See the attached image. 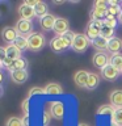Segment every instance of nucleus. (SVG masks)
<instances>
[{
	"label": "nucleus",
	"instance_id": "f257e3e1",
	"mask_svg": "<svg viewBox=\"0 0 122 126\" xmlns=\"http://www.w3.org/2000/svg\"><path fill=\"white\" fill-rule=\"evenodd\" d=\"M28 43H29V50L30 51H41L46 45V38L42 33H35L33 32L31 34L28 35Z\"/></svg>",
	"mask_w": 122,
	"mask_h": 126
},
{
	"label": "nucleus",
	"instance_id": "f03ea898",
	"mask_svg": "<svg viewBox=\"0 0 122 126\" xmlns=\"http://www.w3.org/2000/svg\"><path fill=\"white\" fill-rule=\"evenodd\" d=\"M89 45H92V41H91L85 34L79 33V34H76V37H75L71 49H72L75 53L81 54V53H84V51H87V49L89 47Z\"/></svg>",
	"mask_w": 122,
	"mask_h": 126
},
{
	"label": "nucleus",
	"instance_id": "7ed1b4c3",
	"mask_svg": "<svg viewBox=\"0 0 122 126\" xmlns=\"http://www.w3.org/2000/svg\"><path fill=\"white\" fill-rule=\"evenodd\" d=\"M50 47L54 53L61 54L63 51H66L68 47H71V43L67 41V39L63 37V35H57L50 41Z\"/></svg>",
	"mask_w": 122,
	"mask_h": 126
},
{
	"label": "nucleus",
	"instance_id": "20e7f679",
	"mask_svg": "<svg viewBox=\"0 0 122 126\" xmlns=\"http://www.w3.org/2000/svg\"><path fill=\"white\" fill-rule=\"evenodd\" d=\"M101 26H102V22L96 21V20H91L85 26V33L84 34L91 39V41H93L94 38H97L101 35Z\"/></svg>",
	"mask_w": 122,
	"mask_h": 126
},
{
	"label": "nucleus",
	"instance_id": "39448f33",
	"mask_svg": "<svg viewBox=\"0 0 122 126\" xmlns=\"http://www.w3.org/2000/svg\"><path fill=\"white\" fill-rule=\"evenodd\" d=\"M15 29L16 32L18 33V35H22V37H28L29 34L33 33V22L30 20H24V18H20L15 25Z\"/></svg>",
	"mask_w": 122,
	"mask_h": 126
},
{
	"label": "nucleus",
	"instance_id": "423d86ee",
	"mask_svg": "<svg viewBox=\"0 0 122 126\" xmlns=\"http://www.w3.org/2000/svg\"><path fill=\"white\" fill-rule=\"evenodd\" d=\"M50 114L51 117L55 118V120H62L64 117V113H66V109H64V105L63 102L61 101H51L50 102Z\"/></svg>",
	"mask_w": 122,
	"mask_h": 126
},
{
	"label": "nucleus",
	"instance_id": "0eeeda50",
	"mask_svg": "<svg viewBox=\"0 0 122 126\" xmlns=\"http://www.w3.org/2000/svg\"><path fill=\"white\" fill-rule=\"evenodd\" d=\"M120 71H118L114 66H112L109 63L108 66H105L104 68H101V72L100 75L102 78L105 79V80H108V81H114V80H117L118 76H120Z\"/></svg>",
	"mask_w": 122,
	"mask_h": 126
},
{
	"label": "nucleus",
	"instance_id": "6e6552de",
	"mask_svg": "<svg viewBox=\"0 0 122 126\" xmlns=\"http://www.w3.org/2000/svg\"><path fill=\"white\" fill-rule=\"evenodd\" d=\"M17 37H18V33L16 32L15 28H12V26H5L1 30V39L5 43H8V45L15 43V41L17 39Z\"/></svg>",
	"mask_w": 122,
	"mask_h": 126
},
{
	"label": "nucleus",
	"instance_id": "1a4fd4ad",
	"mask_svg": "<svg viewBox=\"0 0 122 126\" xmlns=\"http://www.w3.org/2000/svg\"><path fill=\"white\" fill-rule=\"evenodd\" d=\"M68 30H70L68 20L64 17H57V21H55V25H54V33L57 35H63Z\"/></svg>",
	"mask_w": 122,
	"mask_h": 126
},
{
	"label": "nucleus",
	"instance_id": "9d476101",
	"mask_svg": "<svg viewBox=\"0 0 122 126\" xmlns=\"http://www.w3.org/2000/svg\"><path fill=\"white\" fill-rule=\"evenodd\" d=\"M92 61H93V64L101 70L110 63V58L108 57V54L104 53V51H98V53H96L93 55Z\"/></svg>",
	"mask_w": 122,
	"mask_h": 126
},
{
	"label": "nucleus",
	"instance_id": "9b49d317",
	"mask_svg": "<svg viewBox=\"0 0 122 126\" xmlns=\"http://www.w3.org/2000/svg\"><path fill=\"white\" fill-rule=\"evenodd\" d=\"M55 21H57V17L54 15H46L45 17H42L39 20V26L42 28L43 32H50V30H54V25H55Z\"/></svg>",
	"mask_w": 122,
	"mask_h": 126
},
{
	"label": "nucleus",
	"instance_id": "f8f14e48",
	"mask_svg": "<svg viewBox=\"0 0 122 126\" xmlns=\"http://www.w3.org/2000/svg\"><path fill=\"white\" fill-rule=\"evenodd\" d=\"M88 76H89V72L85 70H79L76 71V74L74 75V81L75 84L81 87V88H85L87 87V83H88Z\"/></svg>",
	"mask_w": 122,
	"mask_h": 126
},
{
	"label": "nucleus",
	"instance_id": "ddd939ff",
	"mask_svg": "<svg viewBox=\"0 0 122 126\" xmlns=\"http://www.w3.org/2000/svg\"><path fill=\"white\" fill-rule=\"evenodd\" d=\"M18 15L21 16V18L24 20H33L35 17V11L34 8H31L29 5H26L25 3H22L21 5L18 7Z\"/></svg>",
	"mask_w": 122,
	"mask_h": 126
},
{
	"label": "nucleus",
	"instance_id": "4468645a",
	"mask_svg": "<svg viewBox=\"0 0 122 126\" xmlns=\"http://www.w3.org/2000/svg\"><path fill=\"white\" fill-rule=\"evenodd\" d=\"M121 50H122V39L118 38V37L110 38L109 42H108V51L109 53L116 55V54H120Z\"/></svg>",
	"mask_w": 122,
	"mask_h": 126
},
{
	"label": "nucleus",
	"instance_id": "2eb2a0df",
	"mask_svg": "<svg viewBox=\"0 0 122 126\" xmlns=\"http://www.w3.org/2000/svg\"><path fill=\"white\" fill-rule=\"evenodd\" d=\"M28 78H29V74H28V70H20V71H13L11 72V79L12 81L16 83V84H24Z\"/></svg>",
	"mask_w": 122,
	"mask_h": 126
},
{
	"label": "nucleus",
	"instance_id": "dca6fc26",
	"mask_svg": "<svg viewBox=\"0 0 122 126\" xmlns=\"http://www.w3.org/2000/svg\"><path fill=\"white\" fill-rule=\"evenodd\" d=\"M109 101L116 109L122 108V89H114L109 94Z\"/></svg>",
	"mask_w": 122,
	"mask_h": 126
},
{
	"label": "nucleus",
	"instance_id": "f3484780",
	"mask_svg": "<svg viewBox=\"0 0 122 126\" xmlns=\"http://www.w3.org/2000/svg\"><path fill=\"white\" fill-rule=\"evenodd\" d=\"M26 68H28V61L24 57H21V58H18V59L12 61L11 66L8 67V71H9V72H13V71L26 70Z\"/></svg>",
	"mask_w": 122,
	"mask_h": 126
},
{
	"label": "nucleus",
	"instance_id": "a211bd4d",
	"mask_svg": "<svg viewBox=\"0 0 122 126\" xmlns=\"http://www.w3.org/2000/svg\"><path fill=\"white\" fill-rule=\"evenodd\" d=\"M45 89V93L46 94H62L63 93V88L59 83H55V81H51V83H47V84L43 87Z\"/></svg>",
	"mask_w": 122,
	"mask_h": 126
},
{
	"label": "nucleus",
	"instance_id": "6ab92c4d",
	"mask_svg": "<svg viewBox=\"0 0 122 126\" xmlns=\"http://www.w3.org/2000/svg\"><path fill=\"white\" fill-rule=\"evenodd\" d=\"M106 15H108L106 8H93L92 13H91V20H96V21L102 22L106 18Z\"/></svg>",
	"mask_w": 122,
	"mask_h": 126
},
{
	"label": "nucleus",
	"instance_id": "aec40b11",
	"mask_svg": "<svg viewBox=\"0 0 122 126\" xmlns=\"http://www.w3.org/2000/svg\"><path fill=\"white\" fill-rule=\"evenodd\" d=\"M21 53L22 51L18 49V47H16L13 43L12 45H8L5 47V54H7V57L11 59V61H15V59H18V58H21Z\"/></svg>",
	"mask_w": 122,
	"mask_h": 126
},
{
	"label": "nucleus",
	"instance_id": "412c9836",
	"mask_svg": "<svg viewBox=\"0 0 122 126\" xmlns=\"http://www.w3.org/2000/svg\"><path fill=\"white\" fill-rule=\"evenodd\" d=\"M98 85H100V75L96 74V72H89L88 83H87L85 88L89 89V91H93V89H96Z\"/></svg>",
	"mask_w": 122,
	"mask_h": 126
},
{
	"label": "nucleus",
	"instance_id": "4be33fe9",
	"mask_svg": "<svg viewBox=\"0 0 122 126\" xmlns=\"http://www.w3.org/2000/svg\"><path fill=\"white\" fill-rule=\"evenodd\" d=\"M108 42H109V39H106L105 37L100 35V37L94 38L92 41V46L94 47V49L100 50V51H104V50L108 51Z\"/></svg>",
	"mask_w": 122,
	"mask_h": 126
},
{
	"label": "nucleus",
	"instance_id": "5701e85b",
	"mask_svg": "<svg viewBox=\"0 0 122 126\" xmlns=\"http://www.w3.org/2000/svg\"><path fill=\"white\" fill-rule=\"evenodd\" d=\"M34 11H35V16L39 17V20L45 17L46 15H49V7H47L45 1H38V4L34 7Z\"/></svg>",
	"mask_w": 122,
	"mask_h": 126
},
{
	"label": "nucleus",
	"instance_id": "b1692460",
	"mask_svg": "<svg viewBox=\"0 0 122 126\" xmlns=\"http://www.w3.org/2000/svg\"><path fill=\"white\" fill-rule=\"evenodd\" d=\"M114 110H116V108H114L112 104H104V105L98 106L96 113L98 116H113Z\"/></svg>",
	"mask_w": 122,
	"mask_h": 126
},
{
	"label": "nucleus",
	"instance_id": "393cba45",
	"mask_svg": "<svg viewBox=\"0 0 122 126\" xmlns=\"http://www.w3.org/2000/svg\"><path fill=\"white\" fill-rule=\"evenodd\" d=\"M108 12L109 13H112L114 16H120L122 13V9H121V4H118L117 1H114V0H109L108 1Z\"/></svg>",
	"mask_w": 122,
	"mask_h": 126
},
{
	"label": "nucleus",
	"instance_id": "a878e982",
	"mask_svg": "<svg viewBox=\"0 0 122 126\" xmlns=\"http://www.w3.org/2000/svg\"><path fill=\"white\" fill-rule=\"evenodd\" d=\"M13 45L16 47H18L21 51H25V50H29V43H28V38L26 37H22V35H18L17 39L15 41Z\"/></svg>",
	"mask_w": 122,
	"mask_h": 126
},
{
	"label": "nucleus",
	"instance_id": "bb28decb",
	"mask_svg": "<svg viewBox=\"0 0 122 126\" xmlns=\"http://www.w3.org/2000/svg\"><path fill=\"white\" fill-rule=\"evenodd\" d=\"M110 64L116 67L120 72H122V54L112 55V57H110Z\"/></svg>",
	"mask_w": 122,
	"mask_h": 126
},
{
	"label": "nucleus",
	"instance_id": "cd10ccee",
	"mask_svg": "<svg viewBox=\"0 0 122 126\" xmlns=\"http://www.w3.org/2000/svg\"><path fill=\"white\" fill-rule=\"evenodd\" d=\"M101 35H102V37H105L106 39L113 38L114 37V29H113V28L106 26L105 24H102V26H101Z\"/></svg>",
	"mask_w": 122,
	"mask_h": 126
},
{
	"label": "nucleus",
	"instance_id": "c85d7f7f",
	"mask_svg": "<svg viewBox=\"0 0 122 126\" xmlns=\"http://www.w3.org/2000/svg\"><path fill=\"white\" fill-rule=\"evenodd\" d=\"M5 126H24L22 118H20V117H9L5 121Z\"/></svg>",
	"mask_w": 122,
	"mask_h": 126
},
{
	"label": "nucleus",
	"instance_id": "c756f323",
	"mask_svg": "<svg viewBox=\"0 0 122 126\" xmlns=\"http://www.w3.org/2000/svg\"><path fill=\"white\" fill-rule=\"evenodd\" d=\"M112 122L122 126V108H118V109L114 110V113L112 116Z\"/></svg>",
	"mask_w": 122,
	"mask_h": 126
},
{
	"label": "nucleus",
	"instance_id": "7c9ffc66",
	"mask_svg": "<svg viewBox=\"0 0 122 126\" xmlns=\"http://www.w3.org/2000/svg\"><path fill=\"white\" fill-rule=\"evenodd\" d=\"M51 118H53V117H51L50 112L45 110V112H43V114H42V125H43V126H49Z\"/></svg>",
	"mask_w": 122,
	"mask_h": 126
},
{
	"label": "nucleus",
	"instance_id": "2f4dec72",
	"mask_svg": "<svg viewBox=\"0 0 122 126\" xmlns=\"http://www.w3.org/2000/svg\"><path fill=\"white\" fill-rule=\"evenodd\" d=\"M29 100H30V98L26 97L25 100L21 102V109H22V112H24L25 116H29Z\"/></svg>",
	"mask_w": 122,
	"mask_h": 126
},
{
	"label": "nucleus",
	"instance_id": "473e14b6",
	"mask_svg": "<svg viewBox=\"0 0 122 126\" xmlns=\"http://www.w3.org/2000/svg\"><path fill=\"white\" fill-rule=\"evenodd\" d=\"M38 93H45V89L41 88V87H34V88H31L29 91V93H28V97H31V96H34V94H38Z\"/></svg>",
	"mask_w": 122,
	"mask_h": 126
},
{
	"label": "nucleus",
	"instance_id": "72a5a7b5",
	"mask_svg": "<svg viewBox=\"0 0 122 126\" xmlns=\"http://www.w3.org/2000/svg\"><path fill=\"white\" fill-rule=\"evenodd\" d=\"M63 37H64L67 41H68L70 43H71V46H72V42H74V39H75V37H76V33H74L72 30H68L66 34H63Z\"/></svg>",
	"mask_w": 122,
	"mask_h": 126
},
{
	"label": "nucleus",
	"instance_id": "f704fd0d",
	"mask_svg": "<svg viewBox=\"0 0 122 126\" xmlns=\"http://www.w3.org/2000/svg\"><path fill=\"white\" fill-rule=\"evenodd\" d=\"M93 8H106V9H108V1H102V0L94 1Z\"/></svg>",
	"mask_w": 122,
	"mask_h": 126
},
{
	"label": "nucleus",
	"instance_id": "c9c22d12",
	"mask_svg": "<svg viewBox=\"0 0 122 126\" xmlns=\"http://www.w3.org/2000/svg\"><path fill=\"white\" fill-rule=\"evenodd\" d=\"M102 24H105L106 26H109V28H116L117 26V20H104L102 21Z\"/></svg>",
	"mask_w": 122,
	"mask_h": 126
},
{
	"label": "nucleus",
	"instance_id": "e433bc0d",
	"mask_svg": "<svg viewBox=\"0 0 122 126\" xmlns=\"http://www.w3.org/2000/svg\"><path fill=\"white\" fill-rule=\"evenodd\" d=\"M38 1H39V0H26L25 4H26V5H29V7H31V8H34L38 4Z\"/></svg>",
	"mask_w": 122,
	"mask_h": 126
},
{
	"label": "nucleus",
	"instance_id": "4c0bfd02",
	"mask_svg": "<svg viewBox=\"0 0 122 126\" xmlns=\"http://www.w3.org/2000/svg\"><path fill=\"white\" fill-rule=\"evenodd\" d=\"M22 122H24V126H29V116H24Z\"/></svg>",
	"mask_w": 122,
	"mask_h": 126
},
{
	"label": "nucleus",
	"instance_id": "58836bf2",
	"mask_svg": "<svg viewBox=\"0 0 122 126\" xmlns=\"http://www.w3.org/2000/svg\"><path fill=\"white\" fill-rule=\"evenodd\" d=\"M118 22H121V24H122V13L118 16Z\"/></svg>",
	"mask_w": 122,
	"mask_h": 126
},
{
	"label": "nucleus",
	"instance_id": "ea45409f",
	"mask_svg": "<svg viewBox=\"0 0 122 126\" xmlns=\"http://www.w3.org/2000/svg\"><path fill=\"white\" fill-rule=\"evenodd\" d=\"M77 126H89V125H87V124H84V122H80Z\"/></svg>",
	"mask_w": 122,
	"mask_h": 126
},
{
	"label": "nucleus",
	"instance_id": "a19ab883",
	"mask_svg": "<svg viewBox=\"0 0 122 126\" xmlns=\"http://www.w3.org/2000/svg\"><path fill=\"white\" fill-rule=\"evenodd\" d=\"M110 126H120V125H117V124H114V122H112V124H110Z\"/></svg>",
	"mask_w": 122,
	"mask_h": 126
},
{
	"label": "nucleus",
	"instance_id": "79ce46f5",
	"mask_svg": "<svg viewBox=\"0 0 122 126\" xmlns=\"http://www.w3.org/2000/svg\"><path fill=\"white\" fill-rule=\"evenodd\" d=\"M121 9H122V3H121Z\"/></svg>",
	"mask_w": 122,
	"mask_h": 126
}]
</instances>
